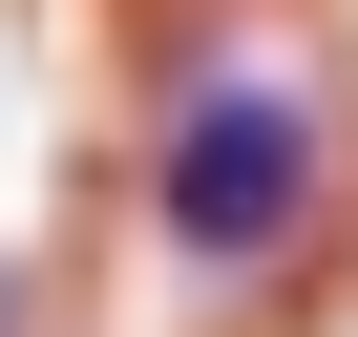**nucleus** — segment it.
<instances>
[{"instance_id":"1","label":"nucleus","mask_w":358,"mask_h":337,"mask_svg":"<svg viewBox=\"0 0 358 337\" xmlns=\"http://www.w3.org/2000/svg\"><path fill=\"white\" fill-rule=\"evenodd\" d=\"M316 211H337V106L295 64H253V43H190L169 106H148V232H169V274H274V253H316Z\"/></svg>"}]
</instances>
